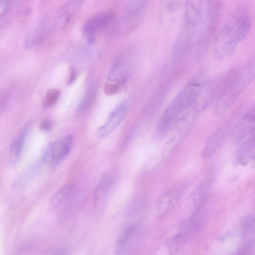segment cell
<instances>
[{
	"label": "cell",
	"mask_w": 255,
	"mask_h": 255,
	"mask_svg": "<svg viewBox=\"0 0 255 255\" xmlns=\"http://www.w3.org/2000/svg\"><path fill=\"white\" fill-rule=\"evenodd\" d=\"M255 78V53L227 83L214 102L213 113L220 117L224 115Z\"/></svg>",
	"instance_id": "cell-2"
},
{
	"label": "cell",
	"mask_w": 255,
	"mask_h": 255,
	"mask_svg": "<svg viewBox=\"0 0 255 255\" xmlns=\"http://www.w3.org/2000/svg\"><path fill=\"white\" fill-rule=\"evenodd\" d=\"M251 27L250 16L241 9L233 13L222 26L214 44V52L220 60L231 56L238 44L248 36Z\"/></svg>",
	"instance_id": "cell-1"
},
{
	"label": "cell",
	"mask_w": 255,
	"mask_h": 255,
	"mask_svg": "<svg viewBox=\"0 0 255 255\" xmlns=\"http://www.w3.org/2000/svg\"><path fill=\"white\" fill-rule=\"evenodd\" d=\"M227 133V128L226 126L217 128L206 141L201 152L202 156L209 158L214 155L222 146Z\"/></svg>",
	"instance_id": "cell-13"
},
{
	"label": "cell",
	"mask_w": 255,
	"mask_h": 255,
	"mask_svg": "<svg viewBox=\"0 0 255 255\" xmlns=\"http://www.w3.org/2000/svg\"><path fill=\"white\" fill-rule=\"evenodd\" d=\"M114 15L110 11L96 14L88 18L84 23L82 32L83 35L90 44L95 40V32L110 24Z\"/></svg>",
	"instance_id": "cell-11"
},
{
	"label": "cell",
	"mask_w": 255,
	"mask_h": 255,
	"mask_svg": "<svg viewBox=\"0 0 255 255\" xmlns=\"http://www.w3.org/2000/svg\"><path fill=\"white\" fill-rule=\"evenodd\" d=\"M60 94V91L57 89H51L48 91L43 102L45 107L53 106L57 102Z\"/></svg>",
	"instance_id": "cell-21"
},
{
	"label": "cell",
	"mask_w": 255,
	"mask_h": 255,
	"mask_svg": "<svg viewBox=\"0 0 255 255\" xmlns=\"http://www.w3.org/2000/svg\"><path fill=\"white\" fill-rule=\"evenodd\" d=\"M30 127V124L25 125L11 142L8 151L9 160L11 162H15L19 159Z\"/></svg>",
	"instance_id": "cell-15"
},
{
	"label": "cell",
	"mask_w": 255,
	"mask_h": 255,
	"mask_svg": "<svg viewBox=\"0 0 255 255\" xmlns=\"http://www.w3.org/2000/svg\"><path fill=\"white\" fill-rule=\"evenodd\" d=\"M220 7V1H202L201 12L194 41L197 52L200 54L206 51L214 34Z\"/></svg>",
	"instance_id": "cell-5"
},
{
	"label": "cell",
	"mask_w": 255,
	"mask_h": 255,
	"mask_svg": "<svg viewBox=\"0 0 255 255\" xmlns=\"http://www.w3.org/2000/svg\"><path fill=\"white\" fill-rule=\"evenodd\" d=\"M115 177V173L113 172L105 174L102 176L94 193L96 202H98L107 195L114 184Z\"/></svg>",
	"instance_id": "cell-16"
},
{
	"label": "cell",
	"mask_w": 255,
	"mask_h": 255,
	"mask_svg": "<svg viewBox=\"0 0 255 255\" xmlns=\"http://www.w3.org/2000/svg\"><path fill=\"white\" fill-rule=\"evenodd\" d=\"M14 1L12 0H4L0 1V15L1 18L5 15L13 7Z\"/></svg>",
	"instance_id": "cell-22"
},
{
	"label": "cell",
	"mask_w": 255,
	"mask_h": 255,
	"mask_svg": "<svg viewBox=\"0 0 255 255\" xmlns=\"http://www.w3.org/2000/svg\"><path fill=\"white\" fill-rule=\"evenodd\" d=\"M251 165L253 167H255V157L254 158V159H253V161H252V162H251Z\"/></svg>",
	"instance_id": "cell-26"
},
{
	"label": "cell",
	"mask_w": 255,
	"mask_h": 255,
	"mask_svg": "<svg viewBox=\"0 0 255 255\" xmlns=\"http://www.w3.org/2000/svg\"><path fill=\"white\" fill-rule=\"evenodd\" d=\"M133 231L134 226L131 225L127 226L121 231L117 241V254L121 253L124 247L130 238Z\"/></svg>",
	"instance_id": "cell-19"
},
{
	"label": "cell",
	"mask_w": 255,
	"mask_h": 255,
	"mask_svg": "<svg viewBox=\"0 0 255 255\" xmlns=\"http://www.w3.org/2000/svg\"><path fill=\"white\" fill-rule=\"evenodd\" d=\"M52 122L48 119H44L40 123L39 128L41 130L47 131L50 130L52 127Z\"/></svg>",
	"instance_id": "cell-23"
},
{
	"label": "cell",
	"mask_w": 255,
	"mask_h": 255,
	"mask_svg": "<svg viewBox=\"0 0 255 255\" xmlns=\"http://www.w3.org/2000/svg\"><path fill=\"white\" fill-rule=\"evenodd\" d=\"M73 143V138L71 135L50 142L43 150L42 160L50 165L59 164L68 155Z\"/></svg>",
	"instance_id": "cell-6"
},
{
	"label": "cell",
	"mask_w": 255,
	"mask_h": 255,
	"mask_svg": "<svg viewBox=\"0 0 255 255\" xmlns=\"http://www.w3.org/2000/svg\"><path fill=\"white\" fill-rule=\"evenodd\" d=\"M201 9V1H191L186 4L183 24L172 50V57L175 62L182 59L194 43Z\"/></svg>",
	"instance_id": "cell-3"
},
{
	"label": "cell",
	"mask_w": 255,
	"mask_h": 255,
	"mask_svg": "<svg viewBox=\"0 0 255 255\" xmlns=\"http://www.w3.org/2000/svg\"><path fill=\"white\" fill-rule=\"evenodd\" d=\"M96 97V90L94 88L89 89L80 103L78 109L77 114L82 115L86 113L92 106Z\"/></svg>",
	"instance_id": "cell-18"
},
{
	"label": "cell",
	"mask_w": 255,
	"mask_h": 255,
	"mask_svg": "<svg viewBox=\"0 0 255 255\" xmlns=\"http://www.w3.org/2000/svg\"><path fill=\"white\" fill-rule=\"evenodd\" d=\"M255 131V104L242 117L231 134V140L234 144L242 142Z\"/></svg>",
	"instance_id": "cell-8"
},
{
	"label": "cell",
	"mask_w": 255,
	"mask_h": 255,
	"mask_svg": "<svg viewBox=\"0 0 255 255\" xmlns=\"http://www.w3.org/2000/svg\"><path fill=\"white\" fill-rule=\"evenodd\" d=\"M199 226L189 219L178 224L169 231L166 239V245L172 251H176Z\"/></svg>",
	"instance_id": "cell-7"
},
{
	"label": "cell",
	"mask_w": 255,
	"mask_h": 255,
	"mask_svg": "<svg viewBox=\"0 0 255 255\" xmlns=\"http://www.w3.org/2000/svg\"><path fill=\"white\" fill-rule=\"evenodd\" d=\"M73 187L72 185H66L61 188L51 198L50 204L53 207L59 206L70 197Z\"/></svg>",
	"instance_id": "cell-17"
},
{
	"label": "cell",
	"mask_w": 255,
	"mask_h": 255,
	"mask_svg": "<svg viewBox=\"0 0 255 255\" xmlns=\"http://www.w3.org/2000/svg\"><path fill=\"white\" fill-rule=\"evenodd\" d=\"M83 1H70L63 5L58 11L56 17L55 25L57 28H62L66 26L71 17L78 10Z\"/></svg>",
	"instance_id": "cell-14"
},
{
	"label": "cell",
	"mask_w": 255,
	"mask_h": 255,
	"mask_svg": "<svg viewBox=\"0 0 255 255\" xmlns=\"http://www.w3.org/2000/svg\"><path fill=\"white\" fill-rule=\"evenodd\" d=\"M146 0H129L126 4V10L130 15L140 12L147 4Z\"/></svg>",
	"instance_id": "cell-20"
},
{
	"label": "cell",
	"mask_w": 255,
	"mask_h": 255,
	"mask_svg": "<svg viewBox=\"0 0 255 255\" xmlns=\"http://www.w3.org/2000/svg\"><path fill=\"white\" fill-rule=\"evenodd\" d=\"M7 95L5 93H3L1 95L0 97V112H1L4 109L7 101Z\"/></svg>",
	"instance_id": "cell-25"
},
{
	"label": "cell",
	"mask_w": 255,
	"mask_h": 255,
	"mask_svg": "<svg viewBox=\"0 0 255 255\" xmlns=\"http://www.w3.org/2000/svg\"><path fill=\"white\" fill-rule=\"evenodd\" d=\"M184 188V185L177 186L165 192L160 196L156 206V213L158 218L162 217L172 209Z\"/></svg>",
	"instance_id": "cell-12"
},
{
	"label": "cell",
	"mask_w": 255,
	"mask_h": 255,
	"mask_svg": "<svg viewBox=\"0 0 255 255\" xmlns=\"http://www.w3.org/2000/svg\"><path fill=\"white\" fill-rule=\"evenodd\" d=\"M129 109L127 100L120 103L109 114L106 123L100 127L96 132L99 138H103L110 134L124 120Z\"/></svg>",
	"instance_id": "cell-9"
},
{
	"label": "cell",
	"mask_w": 255,
	"mask_h": 255,
	"mask_svg": "<svg viewBox=\"0 0 255 255\" xmlns=\"http://www.w3.org/2000/svg\"><path fill=\"white\" fill-rule=\"evenodd\" d=\"M77 77V72L76 70L73 67L70 68L69 75L67 80V84L72 85L76 80Z\"/></svg>",
	"instance_id": "cell-24"
},
{
	"label": "cell",
	"mask_w": 255,
	"mask_h": 255,
	"mask_svg": "<svg viewBox=\"0 0 255 255\" xmlns=\"http://www.w3.org/2000/svg\"><path fill=\"white\" fill-rule=\"evenodd\" d=\"M204 79H194L187 83L165 109L160 121L158 129L165 132L177 119L189 108H191L195 95Z\"/></svg>",
	"instance_id": "cell-4"
},
{
	"label": "cell",
	"mask_w": 255,
	"mask_h": 255,
	"mask_svg": "<svg viewBox=\"0 0 255 255\" xmlns=\"http://www.w3.org/2000/svg\"><path fill=\"white\" fill-rule=\"evenodd\" d=\"M131 71L130 60L128 56L122 54L114 61L108 76L110 83L118 86L124 84L128 79Z\"/></svg>",
	"instance_id": "cell-10"
}]
</instances>
